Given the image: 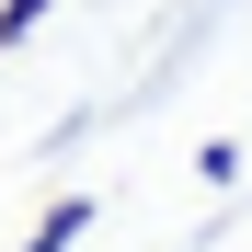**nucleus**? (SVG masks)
Returning <instances> with one entry per match:
<instances>
[{"instance_id":"nucleus-2","label":"nucleus","mask_w":252,"mask_h":252,"mask_svg":"<svg viewBox=\"0 0 252 252\" xmlns=\"http://www.w3.org/2000/svg\"><path fill=\"white\" fill-rule=\"evenodd\" d=\"M46 12H58V0H0V58H12V46H23V34H34V23H46Z\"/></svg>"},{"instance_id":"nucleus-1","label":"nucleus","mask_w":252,"mask_h":252,"mask_svg":"<svg viewBox=\"0 0 252 252\" xmlns=\"http://www.w3.org/2000/svg\"><path fill=\"white\" fill-rule=\"evenodd\" d=\"M80 229H92V195H46V218L23 229V252H69Z\"/></svg>"}]
</instances>
